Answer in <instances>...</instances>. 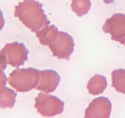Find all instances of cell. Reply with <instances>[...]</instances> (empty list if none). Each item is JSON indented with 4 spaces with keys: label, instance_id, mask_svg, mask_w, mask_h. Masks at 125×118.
I'll return each mask as SVG.
<instances>
[{
    "label": "cell",
    "instance_id": "9c48e42d",
    "mask_svg": "<svg viewBox=\"0 0 125 118\" xmlns=\"http://www.w3.org/2000/svg\"><path fill=\"white\" fill-rule=\"evenodd\" d=\"M58 28L54 24L47 25L35 33L40 44L44 46L49 47L56 40L58 35Z\"/></svg>",
    "mask_w": 125,
    "mask_h": 118
},
{
    "label": "cell",
    "instance_id": "5bb4252c",
    "mask_svg": "<svg viewBox=\"0 0 125 118\" xmlns=\"http://www.w3.org/2000/svg\"><path fill=\"white\" fill-rule=\"evenodd\" d=\"M7 61L4 55L0 51V69L4 71L7 67Z\"/></svg>",
    "mask_w": 125,
    "mask_h": 118
},
{
    "label": "cell",
    "instance_id": "277c9868",
    "mask_svg": "<svg viewBox=\"0 0 125 118\" xmlns=\"http://www.w3.org/2000/svg\"><path fill=\"white\" fill-rule=\"evenodd\" d=\"M74 43L73 37L65 32L59 31L56 40L49 46L52 56L59 59L69 60L74 51Z\"/></svg>",
    "mask_w": 125,
    "mask_h": 118
},
{
    "label": "cell",
    "instance_id": "7a4b0ae2",
    "mask_svg": "<svg viewBox=\"0 0 125 118\" xmlns=\"http://www.w3.org/2000/svg\"><path fill=\"white\" fill-rule=\"evenodd\" d=\"M39 71L36 69H17L9 76V84L18 93H26L36 88L39 81Z\"/></svg>",
    "mask_w": 125,
    "mask_h": 118
},
{
    "label": "cell",
    "instance_id": "30bf717a",
    "mask_svg": "<svg viewBox=\"0 0 125 118\" xmlns=\"http://www.w3.org/2000/svg\"><path fill=\"white\" fill-rule=\"evenodd\" d=\"M107 83L106 77L96 74L90 79L87 85L89 94L93 95L101 94L107 88Z\"/></svg>",
    "mask_w": 125,
    "mask_h": 118
},
{
    "label": "cell",
    "instance_id": "9a60e30c",
    "mask_svg": "<svg viewBox=\"0 0 125 118\" xmlns=\"http://www.w3.org/2000/svg\"><path fill=\"white\" fill-rule=\"evenodd\" d=\"M7 78L3 71L0 69V87L4 86L6 84L7 81Z\"/></svg>",
    "mask_w": 125,
    "mask_h": 118
},
{
    "label": "cell",
    "instance_id": "3957f363",
    "mask_svg": "<svg viewBox=\"0 0 125 118\" xmlns=\"http://www.w3.org/2000/svg\"><path fill=\"white\" fill-rule=\"evenodd\" d=\"M64 102L54 95L39 93L35 99L34 107L44 117H53L63 113Z\"/></svg>",
    "mask_w": 125,
    "mask_h": 118
},
{
    "label": "cell",
    "instance_id": "ba28073f",
    "mask_svg": "<svg viewBox=\"0 0 125 118\" xmlns=\"http://www.w3.org/2000/svg\"><path fill=\"white\" fill-rule=\"evenodd\" d=\"M61 81V77L57 72L52 70L39 71V81L35 88L36 90L45 93L54 91Z\"/></svg>",
    "mask_w": 125,
    "mask_h": 118
},
{
    "label": "cell",
    "instance_id": "6da1fadb",
    "mask_svg": "<svg viewBox=\"0 0 125 118\" xmlns=\"http://www.w3.org/2000/svg\"><path fill=\"white\" fill-rule=\"evenodd\" d=\"M42 7V4L35 0H23L15 7L14 17L32 32L37 33L50 24Z\"/></svg>",
    "mask_w": 125,
    "mask_h": 118
},
{
    "label": "cell",
    "instance_id": "ac0fdd59",
    "mask_svg": "<svg viewBox=\"0 0 125 118\" xmlns=\"http://www.w3.org/2000/svg\"></svg>",
    "mask_w": 125,
    "mask_h": 118
},
{
    "label": "cell",
    "instance_id": "8fae6325",
    "mask_svg": "<svg viewBox=\"0 0 125 118\" xmlns=\"http://www.w3.org/2000/svg\"><path fill=\"white\" fill-rule=\"evenodd\" d=\"M17 94L6 86L0 87V108H12L15 105Z\"/></svg>",
    "mask_w": 125,
    "mask_h": 118
},
{
    "label": "cell",
    "instance_id": "8992f818",
    "mask_svg": "<svg viewBox=\"0 0 125 118\" xmlns=\"http://www.w3.org/2000/svg\"><path fill=\"white\" fill-rule=\"evenodd\" d=\"M104 33L111 35V39L125 45V15L115 13L106 20L103 26Z\"/></svg>",
    "mask_w": 125,
    "mask_h": 118
},
{
    "label": "cell",
    "instance_id": "2e32d148",
    "mask_svg": "<svg viewBox=\"0 0 125 118\" xmlns=\"http://www.w3.org/2000/svg\"><path fill=\"white\" fill-rule=\"evenodd\" d=\"M4 18L3 17V13H2V11L0 10V31L2 30L4 26Z\"/></svg>",
    "mask_w": 125,
    "mask_h": 118
},
{
    "label": "cell",
    "instance_id": "e0dca14e",
    "mask_svg": "<svg viewBox=\"0 0 125 118\" xmlns=\"http://www.w3.org/2000/svg\"><path fill=\"white\" fill-rule=\"evenodd\" d=\"M115 0H103L104 2L106 4H109L112 3Z\"/></svg>",
    "mask_w": 125,
    "mask_h": 118
},
{
    "label": "cell",
    "instance_id": "52a82bcc",
    "mask_svg": "<svg viewBox=\"0 0 125 118\" xmlns=\"http://www.w3.org/2000/svg\"><path fill=\"white\" fill-rule=\"evenodd\" d=\"M112 111L111 101L105 97H100L90 102L85 111V118H109Z\"/></svg>",
    "mask_w": 125,
    "mask_h": 118
},
{
    "label": "cell",
    "instance_id": "5b68a950",
    "mask_svg": "<svg viewBox=\"0 0 125 118\" xmlns=\"http://www.w3.org/2000/svg\"><path fill=\"white\" fill-rule=\"evenodd\" d=\"M1 51L4 55L7 64L12 67L23 66L28 60V50L21 43L6 44Z\"/></svg>",
    "mask_w": 125,
    "mask_h": 118
},
{
    "label": "cell",
    "instance_id": "7c38bea8",
    "mask_svg": "<svg viewBox=\"0 0 125 118\" xmlns=\"http://www.w3.org/2000/svg\"><path fill=\"white\" fill-rule=\"evenodd\" d=\"M112 86L117 92L125 94V69H119L112 72Z\"/></svg>",
    "mask_w": 125,
    "mask_h": 118
},
{
    "label": "cell",
    "instance_id": "4fadbf2b",
    "mask_svg": "<svg viewBox=\"0 0 125 118\" xmlns=\"http://www.w3.org/2000/svg\"><path fill=\"white\" fill-rule=\"evenodd\" d=\"M91 7L90 0H72L71 7L73 12L78 17L85 15L89 12Z\"/></svg>",
    "mask_w": 125,
    "mask_h": 118
}]
</instances>
